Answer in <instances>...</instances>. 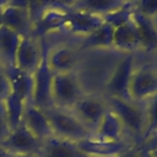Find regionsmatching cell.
<instances>
[{"mask_svg":"<svg viewBox=\"0 0 157 157\" xmlns=\"http://www.w3.org/2000/svg\"><path fill=\"white\" fill-rule=\"evenodd\" d=\"M1 25L17 32L21 36L33 33L34 20L31 11L26 7L5 4L1 6Z\"/></svg>","mask_w":157,"mask_h":157,"instance_id":"12","label":"cell"},{"mask_svg":"<svg viewBox=\"0 0 157 157\" xmlns=\"http://www.w3.org/2000/svg\"><path fill=\"white\" fill-rule=\"evenodd\" d=\"M153 65L156 66V69H157V54L155 55V60H153Z\"/></svg>","mask_w":157,"mask_h":157,"instance_id":"34","label":"cell"},{"mask_svg":"<svg viewBox=\"0 0 157 157\" xmlns=\"http://www.w3.org/2000/svg\"><path fill=\"white\" fill-rule=\"evenodd\" d=\"M44 112L49 119L54 136L75 142L93 137V132L81 123L71 109L52 105L44 109Z\"/></svg>","mask_w":157,"mask_h":157,"instance_id":"2","label":"cell"},{"mask_svg":"<svg viewBox=\"0 0 157 157\" xmlns=\"http://www.w3.org/2000/svg\"><path fill=\"white\" fill-rule=\"evenodd\" d=\"M4 69L6 71L10 82L11 92L18 96L26 103H31L33 97V85H34L33 75L21 71L16 66L4 67Z\"/></svg>","mask_w":157,"mask_h":157,"instance_id":"21","label":"cell"},{"mask_svg":"<svg viewBox=\"0 0 157 157\" xmlns=\"http://www.w3.org/2000/svg\"><path fill=\"white\" fill-rule=\"evenodd\" d=\"M0 15H1V7H0ZM0 25H1V17H0Z\"/></svg>","mask_w":157,"mask_h":157,"instance_id":"36","label":"cell"},{"mask_svg":"<svg viewBox=\"0 0 157 157\" xmlns=\"http://www.w3.org/2000/svg\"><path fill=\"white\" fill-rule=\"evenodd\" d=\"M11 157H39L36 155H11Z\"/></svg>","mask_w":157,"mask_h":157,"instance_id":"32","label":"cell"},{"mask_svg":"<svg viewBox=\"0 0 157 157\" xmlns=\"http://www.w3.org/2000/svg\"><path fill=\"white\" fill-rule=\"evenodd\" d=\"M82 56V50L77 43L59 42L45 45V61L52 74L77 71Z\"/></svg>","mask_w":157,"mask_h":157,"instance_id":"5","label":"cell"},{"mask_svg":"<svg viewBox=\"0 0 157 157\" xmlns=\"http://www.w3.org/2000/svg\"><path fill=\"white\" fill-rule=\"evenodd\" d=\"M132 20L140 40V54H157V20L148 18L132 10Z\"/></svg>","mask_w":157,"mask_h":157,"instance_id":"13","label":"cell"},{"mask_svg":"<svg viewBox=\"0 0 157 157\" xmlns=\"http://www.w3.org/2000/svg\"><path fill=\"white\" fill-rule=\"evenodd\" d=\"M137 60V54L126 53L119 56L117 63L113 65V69L104 83L103 94L105 97L131 101L129 97V86Z\"/></svg>","mask_w":157,"mask_h":157,"instance_id":"4","label":"cell"},{"mask_svg":"<svg viewBox=\"0 0 157 157\" xmlns=\"http://www.w3.org/2000/svg\"><path fill=\"white\" fill-rule=\"evenodd\" d=\"M48 1H49V5H56V6L71 9L77 0H48Z\"/></svg>","mask_w":157,"mask_h":157,"instance_id":"29","label":"cell"},{"mask_svg":"<svg viewBox=\"0 0 157 157\" xmlns=\"http://www.w3.org/2000/svg\"><path fill=\"white\" fill-rule=\"evenodd\" d=\"M77 146L91 157H114L123 151H125L131 145H135L128 140L124 141H101L94 137H90L86 140H81L76 142Z\"/></svg>","mask_w":157,"mask_h":157,"instance_id":"16","label":"cell"},{"mask_svg":"<svg viewBox=\"0 0 157 157\" xmlns=\"http://www.w3.org/2000/svg\"><path fill=\"white\" fill-rule=\"evenodd\" d=\"M114 27L107 20L94 31L78 39L77 45L81 50H113Z\"/></svg>","mask_w":157,"mask_h":157,"instance_id":"17","label":"cell"},{"mask_svg":"<svg viewBox=\"0 0 157 157\" xmlns=\"http://www.w3.org/2000/svg\"><path fill=\"white\" fill-rule=\"evenodd\" d=\"M131 9L142 16L157 20V0H136L131 4Z\"/></svg>","mask_w":157,"mask_h":157,"instance_id":"25","label":"cell"},{"mask_svg":"<svg viewBox=\"0 0 157 157\" xmlns=\"http://www.w3.org/2000/svg\"><path fill=\"white\" fill-rule=\"evenodd\" d=\"M22 123L40 141H45L53 136V129L45 112L34 105L32 102L27 103L25 107Z\"/></svg>","mask_w":157,"mask_h":157,"instance_id":"15","label":"cell"},{"mask_svg":"<svg viewBox=\"0 0 157 157\" xmlns=\"http://www.w3.org/2000/svg\"><path fill=\"white\" fill-rule=\"evenodd\" d=\"M108 109L109 105L107 97L104 94H96L87 92L71 108L74 114L93 134Z\"/></svg>","mask_w":157,"mask_h":157,"instance_id":"8","label":"cell"},{"mask_svg":"<svg viewBox=\"0 0 157 157\" xmlns=\"http://www.w3.org/2000/svg\"><path fill=\"white\" fill-rule=\"evenodd\" d=\"M156 134H157V132H156Z\"/></svg>","mask_w":157,"mask_h":157,"instance_id":"37","label":"cell"},{"mask_svg":"<svg viewBox=\"0 0 157 157\" xmlns=\"http://www.w3.org/2000/svg\"><path fill=\"white\" fill-rule=\"evenodd\" d=\"M114 157H141L140 155V148L136 145H131L130 147H128L125 151H123L121 153L114 156Z\"/></svg>","mask_w":157,"mask_h":157,"instance_id":"28","label":"cell"},{"mask_svg":"<svg viewBox=\"0 0 157 157\" xmlns=\"http://www.w3.org/2000/svg\"><path fill=\"white\" fill-rule=\"evenodd\" d=\"M10 131L11 130H10V125H9V120H7L5 102L0 101V145L9 136Z\"/></svg>","mask_w":157,"mask_h":157,"instance_id":"26","label":"cell"},{"mask_svg":"<svg viewBox=\"0 0 157 157\" xmlns=\"http://www.w3.org/2000/svg\"><path fill=\"white\" fill-rule=\"evenodd\" d=\"M52 75L53 74L50 72L45 61V50H44L43 60L33 75L34 85H33V97H32V103L43 110L52 107V99H50Z\"/></svg>","mask_w":157,"mask_h":157,"instance_id":"14","label":"cell"},{"mask_svg":"<svg viewBox=\"0 0 157 157\" xmlns=\"http://www.w3.org/2000/svg\"><path fill=\"white\" fill-rule=\"evenodd\" d=\"M128 6L125 0H77L71 9L107 18Z\"/></svg>","mask_w":157,"mask_h":157,"instance_id":"18","label":"cell"},{"mask_svg":"<svg viewBox=\"0 0 157 157\" xmlns=\"http://www.w3.org/2000/svg\"><path fill=\"white\" fill-rule=\"evenodd\" d=\"M113 50L120 54H140V40L131 13L124 20L113 25Z\"/></svg>","mask_w":157,"mask_h":157,"instance_id":"11","label":"cell"},{"mask_svg":"<svg viewBox=\"0 0 157 157\" xmlns=\"http://www.w3.org/2000/svg\"><path fill=\"white\" fill-rule=\"evenodd\" d=\"M7 1H9V0H0V7H1L2 5H5V4H7Z\"/></svg>","mask_w":157,"mask_h":157,"instance_id":"33","label":"cell"},{"mask_svg":"<svg viewBox=\"0 0 157 157\" xmlns=\"http://www.w3.org/2000/svg\"><path fill=\"white\" fill-rule=\"evenodd\" d=\"M144 108L146 117V129H145L142 144L157 132V93L144 103Z\"/></svg>","mask_w":157,"mask_h":157,"instance_id":"24","label":"cell"},{"mask_svg":"<svg viewBox=\"0 0 157 157\" xmlns=\"http://www.w3.org/2000/svg\"><path fill=\"white\" fill-rule=\"evenodd\" d=\"M1 146L11 155H36L40 156L43 141L37 139L27 126L21 123L16 129L11 130Z\"/></svg>","mask_w":157,"mask_h":157,"instance_id":"10","label":"cell"},{"mask_svg":"<svg viewBox=\"0 0 157 157\" xmlns=\"http://www.w3.org/2000/svg\"><path fill=\"white\" fill-rule=\"evenodd\" d=\"M157 93V69L151 61L141 63L137 60L132 71L129 97L132 102L145 103Z\"/></svg>","mask_w":157,"mask_h":157,"instance_id":"6","label":"cell"},{"mask_svg":"<svg viewBox=\"0 0 157 157\" xmlns=\"http://www.w3.org/2000/svg\"><path fill=\"white\" fill-rule=\"evenodd\" d=\"M141 148V147H140ZM146 152H147V155H148V157H157V146H155V147H152V148H150V150H145Z\"/></svg>","mask_w":157,"mask_h":157,"instance_id":"30","label":"cell"},{"mask_svg":"<svg viewBox=\"0 0 157 157\" xmlns=\"http://www.w3.org/2000/svg\"><path fill=\"white\" fill-rule=\"evenodd\" d=\"M126 131L123 126V123L120 121L119 117L109 108L107 113L104 114L103 119L101 120L98 128L96 129L93 137L101 141H124L126 140Z\"/></svg>","mask_w":157,"mask_h":157,"instance_id":"19","label":"cell"},{"mask_svg":"<svg viewBox=\"0 0 157 157\" xmlns=\"http://www.w3.org/2000/svg\"><path fill=\"white\" fill-rule=\"evenodd\" d=\"M125 1H126L128 4H130V5H131V4H132L134 1H136V0H125Z\"/></svg>","mask_w":157,"mask_h":157,"instance_id":"35","label":"cell"},{"mask_svg":"<svg viewBox=\"0 0 157 157\" xmlns=\"http://www.w3.org/2000/svg\"><path fill=\"white\" fill-rule=\"evenodd\" d=\"M104 21L105 18L101 16L91 15V13L82 12L74 9H66L61 26L58 32L64 36L81 39L82 37L94 31Z\"/></svg>","mask_w":157,"mask_h":157,"instance_id":"9","label":"cell"},{"mask_svg":"<svg viewBox=\"0 0 157 157\" xmlns=\"http://www.w3.org/2000/svg\"><path fill=\"white\" fill-rule=\"evenodd\" d=\"M0 157H11V153L7 152L1 145H0Z\"/></svg>","mask_w":157,"mask_h":157,"instance_id":"31","label":"cell"},{"mask_svg":"<svg viewBox=\"0 0 157 157\" xmlns=\"http://www.w3.org/2000/svg\"><path fill=\"white\" fill-rule=\"evenodd\" d=\"M0 66H1V65H0Z\"/></svg>","mask_w":157,"mask_h":157,"instance_id":"38","label":"cell"},{"mask_svg":"<svg viewBox=\"0 0 157 157\" xmlns=\"http://www.w3.org/2000/svg\"><path fill=\"white\" fill-rule=\"evenodd\" d=\"M45 44V37H40L36 33L22 36L16 52L15 66L21 71L34 75L43 60Z\"/></svg>","mask_w":157,"mask_h":157,"instance_id":"7","label":"cell"},{"mask_svg":"<svg viewBox=\"0 0 157 157\" xmlns=\"http://www.w3.org/2000/svg\"><path fill=\"white\" fill-rule=\"evenodd\" d=\"M40 157H91L86 155L75 141L52 136L43 141Z\"/></svg>","mask_w":157,"mask_h":157,"instance_id":"20","label":"cell"},{"mask_svg":"<svg viewBox=\"0 0 157 157\" xmlns=\"http://www.w3.org/2000/svg\"><path fill=\"white\" fill-rule=\"evenodd\" d=\"M109 108L119 117L126 135L134 139L135 145L140 146L142 144L145 129H146V117L144 103H136L129 99L112 98L107 97Z\"/></svg>","mask_w":157,"mask_h":157,"instance_id":"1","label":"cell"},{"mask_svg":"<svg viewBox=\"0 0 157 157\" xmlns=\"http://www.w3.org/2000/svg\"><path fill=\"white\" fill-rule=\"evenodd\" d=\"M21 34L0 25V65L2 67L15 66L16 52L21 40Z\"/></svg>","mask_w":157,"mask_h":157,"instance_id":"22","label":"cell"},{"mask_svg":"<svg viewBox=\"0 0 157 157\" xmlns=\"http://www.w3.org/2000/svg\"><path fill=\"white\" fill-rule=\"evenodd\" d=\"M4 102L6 107V114H7L10 130H13L22 123L23 112H25V107L27 103L12 92L7 96V98Z\"/></svg>","mask_w":157,"mask_h":157,"instance_id":"23","label":"cell"},{"mask_svg":"<svg viewBox=\"0 0 157 157\" xmlns=\"http://www.w3.org/2000/svg\"><path fill=\"white\" fill-rule=\"evenodd\" d=\"M10 93H11V87L6 71L2 66H0V101H5Z\"/></svg>","mask_w":157,"mask_h":157,"instance_id":"27","label":"cell"},{"mask_svg":"<svg viewBox=\"0 0 157 157\" xmlns=\"http://www.w3.org/2000/svg\"><path fill=\"white\" fill-rule=\"evenodd\" d=\"M85 93L86 92L83 90L77 71L52 75V83H50L52 105L71 109Z\"/></svg>","mask_w":157,"mask_h":157,"instance_id":"3","label":"cell"}]
</instances>
